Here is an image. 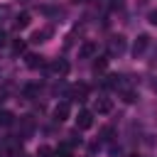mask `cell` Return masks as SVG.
I'll return each mask as SVG.
<instances>
[{
    "label": "cell",
    "mask_w": 157,
    "mask_h": 157,
    "mask_svg": "<svg viewBox=\"0 0 157 157\" xmlns=\"http://www.w3.org/2000/svg\"><path fill=\"white\" fill-rule=\"evenodd\" d=\"M125 47H128V42H125V37H123V34H113V37L108 39V52H110L113 56H115V54L120 56V54L125 52Z\"/></svg>",
    "instance_id": "cell-1"
},
{
    "label": "cell",
    "mask_w": 157,
    "mask_h": 157,
    "mask_svg": "<svg viewBox=\"0 0 157 157\" xmlns=\"http://www.w3.org/2000/svg\"><path fill=\"white\" fill-rule=\"evenodd\" d=\"M49 71H52L54 76L64 78V76L69 74V61H66V59H52V61H49Z\"/></svg>",
    "instance_id": "cell-2"
},
{
    "label": "cell",
    "mask_w": 157,
    "mask_h": 157,
    "mask_svg": "<svg viewBox=\"0 0 157 157\" xmlns=\"http://www.w3.org/2000/svg\"><path fill=\"white\" fill-rule=\"evenodd\" d=\"M69 113H71V105H69L66 101H61V103H56V105H54V110H52V118H54L56 123H64V120L69 118Z\"/></svg>",
    "instance_id": "cell-3"
},
{
    "label": "cell",
    "mask_w": 157,
    "mask_h": 157,
    "mask_svg": "<svg viewBox=\"0 0 157 157\" xmlns=\"http://www.w3.org/2000/svg\"><path fill=\"white\" fill-rule=\"evenodd\" d=\"M96 54H98V44H96V42H91V39H88V42H83V44L78 47V56H81V59H93Z\"/></svg>",
    "instance_id": "cell-4"
},
{
    "label": "cell",
    "mask_w": 157,
    "mask_h": 157,
    "mask_svg": "<svg viewBox=\"0 0 157 157\" xmlns=\"http://www.w3.org/2000/svg\"><path fill=\"white\" fill-rule=\"evenodd\" d=\"M52 34H54V29H52V27H42V29H37V32H32L29 42H32V44H44Z\"/></svg>",
    "instance_id": "cell-5"
},
{
    "label": "cell",
    "mask_w": 157,
    "mask_h": 157,
    "mask_svg": "<svg viewBox=\"0 0 157 157\" xmlns=\"http://www.w3.org/2000/svg\"><path fill=\"white\" fill-rule=\"evenodd\" d=\"M91 125H93V113L91 110H81L78 118H76V128L78 130H88Z\"/></svg>",
    "instance_id": "cell-6"
},
{
    "label": "cell",
    "mask_w": 157,
    "mask_h": 157,
    "mask_svg": "<svg viewBox=\"0 0 157 157\" xmlns=\"http://www.w3.org/2000/svg\"><path fill=\"white\" fill-rule=\"evenodd\" d=\"M88 93H91V88L86 83H74L71 86V98H76V101H86Z\"/></svg>",
    "instance_id": "cell-7"
},
{
    "label": "cell",
    "mask_w": 157,
    "mask_h": 157,
    "mask_svg": "<svg viewBox=\"0 0 157 157\" xmlns=\"http://www.w3.org/2000/svg\"><path fill=\"white\" fill-rule=\"evenodd\" d=\"M20 128H22V137H29L34 132V118L32 115H22L20 118Z\"/></svg>",
    "instance_id": "cell-8"
},
{
    "label": "cell",
    "mask_w": 157,
    "mask_h": 157,
    "mask_svg": "<svg viewBox=\"0 0 157 157\" xmlns=\"http://www.w3.org/2000/svg\"><path fill=\"white\" fill-rule=\"evenodd\" d=\"M93 110L101 113V115H105V113L113 110V101H110V98H98V101L93 103Z\"/></svg>",
    "instance_id": "cell-9"
},
{
    "label": "cell",
    "mask_w": 157,
    "mask_h": 157,
    "mask_svg": "<svg viewBox=\"0 0 157 157\" xmlns=\"http://www.w3.org/2000/svg\"><path fill=\"white\" fill-rule=\"evenodd\" d=\"M147 44H150V37H147V34H140V37L135 39V44H132V54L140 56V54L147 49Z\"/></svg>",
    "instance_id": "cell-10"
},
{
    "label": "cell",
    "mask_w": 157,
    "mask_h": 157,
    "mask_svg": "<svg viewBox=\"0 0 157 157\" xmlns=\"http://www.w3.org/2000/svg\"><path fill=\"white\" fill-rule=\"evenodd\" d=\"M25 64H27L29 69H42L47 61H44L42 54H27V56H25Z\"/></svg>",
    "instance_id": "cell-11"
},
{
    "label": "cell",
    "mask_w": 157,
    "mask_h": 157,
    "mask_svg": "<svg viewBox=\"0 0 157 157\" xmlns=\"http://www.w3.org/2000/svg\"><path fill=\"white\" fill-rule=\"evenodd\" d=\"M29 20H32V17H29V12H20V15L15 17V22H12V25H15V29L20 32V29L29 27Z\"/></svg>",
    "instance_id": "cell-12"
},
{
    "label": "cell",
    "mask_w": 157,
    "mask_h": 157,
    "mask_svg": "<svg viewBox=\"0 0 157 157\" xmlns=\"http://www.w3.org/2000/svg\"><path fill=\"white\" fill-rule=\"evenodd\" d=\"M105 66H108V59H105V56H96V61H93V71H105Z\"/></svg>",
    "instance_id": "cell-13"
},
{
    "label": "cell",
    "mask_w": 157,
    "mask_h": 157,
    "mask_svg": "<svg viewBox=\"0 0 157 157\" xmlns=\"http://www.w3.org/2000/svg\"><path fill=\"white\" fill-rule=\"evenodd\" d=\"M56 157H71V145H69V142L61 145V147L56 150Z\"/></svg>",
    "instance_id": "cell-14"
},
{
    "label": "cell",
    "mask_w": 157,
    "mask_h": 157,
    "mask_svg": "<svg viewBox=\"0 0 157 157\" xmlns=\"http://www.w3.org/2000/svg\"><path fill=\"white\" fill-rule=\"evenodd\" d=\"M105 86H110V88H113V86H120V76H118V74H110L108 81H105Z\"/></svg>",
    "instance_id": "cell-15"
},
{
    "label": "cell",
    "mask_w": 157,
    "mask_h": 157,
    "mask_svg": "<svg viewBox=\"0 0 157 157\" xmlns=\"http://www.w3.org/2000/svg\"><path fill=\"white\" fill-rule=\"evenodd\" d=\"M69 145H71V147H74V145H81V137H78V128H76V130L69 135Z\"/></svg>",
    "instance_id": "cell-16"
},
{
    "label": "cell",
    "mask_w": 157,
    "mask_h": 157,
    "mask_svg": "<svg viewBox=\"0 0 157 157\" xmlns=\"http://www.w3.org/2000/svg\"><path fill=\"white\" fill-rule=\"evenodd\" d=\"M37 91H39V86H37V83H29V86H25V96H27V98H29V96H34Z\"/></svg>",
    "instance_id": "cell-17"
},
{
    "label": "cell",
    "mask_w": 157,
    "mask_h": 157,
    "mask_svg": "<svg viewBox=\"0 0 157 157\" xmlns=\"http://www.w3.org/2000/svg\"><path fill=\"white\" fill-rule=\"evenodd\" d=\"M0 123H2V125H10V123H12V113L2 110V113H0Z\"/></svg>",
    "instance_id": "cell-18"
},
{
    "label": "cell",
    "mask_w": 157,
    "mask_h": 157,
    "mask_svg": "<svg viewBox=\"0 0 157 157\" xmlns=\"http://www.w3.org/2000/svg\"><path fill=\"white\" fill-rule=\"evenodd\" d=\"M7 17H10V7L7 5H0V22H5Z\"/></svg>",
    "instance_id": "cell-19"
},
{
    "label": "cell",
    "mask_w": 157,
    "mask_h": 157,
    "mask_svg": "<svg viewBox=\"0 0 157 157\" xmlns=\"http://www.w3.org/2000/svg\"><path fill=\"white\" fill-rule=\"evenodd\" d=\"M37 157H52V150H49V147H44V145H42V147H39V150H37Z\"/></svg>",
    "instance_id": "cell-20"
},
{
    "label": "cell",
    "mask_w": 157,
    "mask_h": 157,
    "mask_svg": "<svg viewBox=\"0 0 157 157\" xmlns=\"http://www.w3.org/2000/svg\"><path fill=\"white\" fill-rule=\"evenodd\" d=\"M12 49H15L17 54H20V52H25V42H22V39H17V42H12Z\"/></svg>",
    "instance_id": "cell-21"
},
{
    "label": "cell",
    "mask_w": 157,
    "mask_h": 157,
    "mask_svg": "<svg viewBox=\"0 0 157 157\" xmlns=\"http://www.w3.org/2000/svg\"><path fill=\"white\" fill-rule=\"evenodd\" d=\"M125 101H128V103H132V101H137V96H135V91H128V93H125Z\"/></svg>",
    "instance_id": "cell-22"
},
{
    "label": "cell",
    "mask_w": 157,
    "mask_h": 157,
    "mask_svg": "<svg viewBox=\"0 0 157 157\" xmlns=\"http://www.w3.org/2000/svg\"><path fill=\"white\" fill-rule=\"evenodd\" d=\"M150 22H152V25H157V12H150Z\"/></svg>",
    "instance_id": "cell-23"
},
{
    "label": "cell",
    "mask_w": 157,
    "mask_h": 157,
    "mask_svg": "<svg viewBox=\"0 0 157 157\" xmlns=\"http://www.w3.org/2000/svg\"><path fill=\"white\" fill-rule=\"evenodd\" d=\"M5 42H7V37H5V32H0V47H5Z\"/></svg>",
    "instance_id": "cell-24"
}]
</instances>
